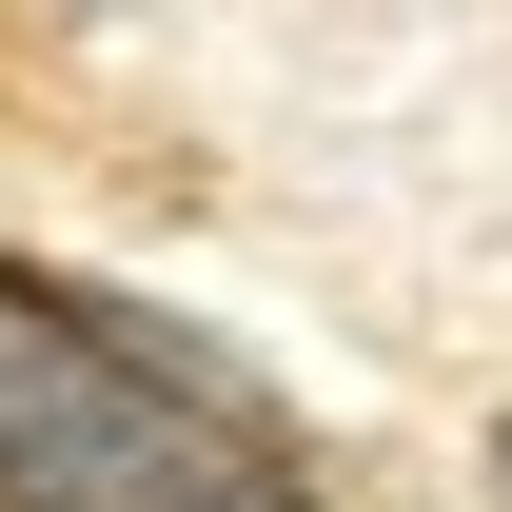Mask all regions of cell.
Returning a JSON list of instances; mask_svg holds the SVG:
<instances>
[{
    "instance_id": "obj_1",
    "label": "cell",
    "mask_w": 512,
    "mask_h": 512,
    "mask_svg": "<svg viewBox=\"0 0 512 512\" xmlns=\"http://www.w3.org/2000/svg\"><path fill=\"white\" fill-rule=\"evenodd\" d=\"M0 512H316L237 375H197L119 296L0 256Z\"/></svg>"
}]
</instances>
